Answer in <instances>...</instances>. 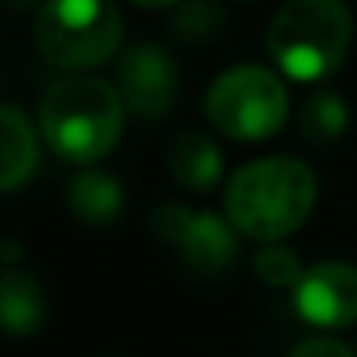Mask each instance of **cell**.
<instances>
[{
  "label": "cell",
  "instance_id": "obj_9",
  "mask_svg": "<svg viewBox=\"0 0 357 357\" xmlns=\"http://www.w3.org/2000/svg\"><path fill=\"white\" fill-rule=\"evenodd\" d=\"M38 163V139L28 115L14 105H0V191H10L31 177Z\"/></svg>",
  "mask_w": 357,
  "mask_h": 357
},
{
  "label": "cell",
  "instance_id": "obj_7",
  "mask_svg": "<svg viewBox=\"0 0 357 357\" xmlns=\"http://www.w3.org/2000/svg\"><path fill=\"white\" fill-rule=\"evenodd\" d=\"M295 309L312 326H351L357 323V267L326 260L309 267L295 284Z\"/></svg>",
  "mask_w": 357,
  "mask_h": 357
},
{
  "label": "cell",
  "instance_id": "obj_10",
  "mask_svg": "<svg viewBox=\"0 0 357 357\" xmlns=\"http://www.w3.org/2000/svg\"><path fill=\"white\" fill-rule=\"evenodd\" d=\"M167 167H170L174 181L184 184L188 191H208L222 177V153L208 135L184 132L174 139V146L167 153Z\"/></svg>",
  "mask_w": 357,
  "mask_h": 357
},
{
  "label": "cell",
  "instance_id": "obj_2",
  "mask_svg": "<svg viewBox=\"0 0 357 357\" xmlns=\"http://www.w3.org/2000/svg\"><path fill=\"white\" fill-rule=\"evenodd\" d=\"M42 139L70 163H94L115 149L125 125L121 94L98 77H66L52 84L38 108Z\"/></svg>",
  "mask_w": 357,
  "mask_h": 357
},
{
  "label": "cell",
  "instance_id": "obj_16",
  "mask_svg": "<svg viewBox=\"0 0 357 357\" xmlns=\"http://www.w3.org/2000/svg\"><path fill=\"white\" fill-rule=\"evenodd\" d=\"M291 357H354V354H351L347 344H340L333 337H312V340H302Z\"/></svg>",
  "mask_w": 357,
  "mask_h": 357
},
{
  "label": "cell",
  "instance_id": "obj_3",
  "mask_svg": "<svg viewBox=\"0 0 357 357\" xmlns=\"http://www.w3.org/2000/svg\"><path fill=\"white\" fill-rule=\"evenodd\" d=\"M354 35V17L344 0H288L271 28L267 49L291 80H326L340 70Z\"/></svg>",
  "mask_w": 357,
  "mask_h": 357
},
{
  "label": "cell",
  "instance_id": "obj_1",
  "mask_svg": "<svg viewBox=\"0 0 357 357\" xmlns=\"http://www.w3.org/2000/svg\"><path fill=\"white\" fill-rule=\"evenodd\" d=\"M316 208V174L295 156H264L233 174L226 212L236 233L260 243L291 236Z\"/></svg>",
  "mask_w": 357,
  "mask_h": 357
},
{
  "label": "cell",
  "instance_id": "obj_6",
  "mask_svg": "<svg viewBox=\"0 0 357 357\" xmlns=\"http://www.w3.org/2000/svg\"><path fill=\"white\" fill-rule=\"evenodd\" d=\"M156 236L181 250L184 264L205 274H219L236 257V226L212 212H195L184 205H160L153 215Z\"/></svg>",
  "mask_w": 357,
  "mask_h": 357
},
{
  "label": "cell",
  "instance_id": "obj_8",
  "mask_svg": "<svg viewBox=\"0 0 357 357\" xmlns=\"http://www.w3.org/2000/svg\"><path fill=\"white\" fill-rule=\"evenodd\" d=\"M121 101L142 119H163L177 101V66L160 45H135L119 63Z\"/></svg>",
  "mask_w": 357,
  "mask_h": 357
},
{
  "label": "cell",
  "instance_id": "obj_5",
  "mask_svg": "<svg viewBox=\"0 0 357 357\" xmlns=\"http://www.w3.org/2000/svg\"><path fill=\"white\" fill-rule=\"evenodd\" d=\"M205 115L236 142H260L281 132L288 119V91L281 77L264 66H233L212 84Z\"/></svg>",
  "mask_w": 357,
  "mask_h": 357
},
{
  "label": "cell",
  "instance_id": "obj_13",
  "mask_svg": "<svg viewBox=\"0 0 357 357\" xmlns=\"http://www.w3.org/2000/svg\"><path fill=\"white\" fill-rule=\"evenodd\" d=\"M298 128L309 146H333L347 132V101L337 98L333 91H316L302 105Z\"/></svg>",
  "mask_w": 357,
  "mask_h": 357
},
{
  "label": "cell",
  "instance_id": "obj_14",
  "mask_svg": "<svg viewBox=\"0 0 357 357\" xmlns=\"http://www.w3.org/2000/svg\"><path fill=\"white\" fill-rule=\"evenodd\" d=\"M253 271L260 274V281H267L271 288H291L298 284V278L305 274L298 264V253L288 246H267L253 257Z\"/></svg>",
  "mask_w": 357,
  "mask_h": 357
},
{
  "label": "cell",
  "instance_id": "obj_17",
  "mask_svg": "<svg viewBox=\"0 0 357 357\" xmlns=\"http://www.w3.org/2000/svg\"><path fill=\"white\" fill-rule=\"evenodd\" d=\"M132 3H139V7H174L181 0H132Z\"/></svg>",
  "mask_w": 357,
  "mask_h": 357
},
{
  "label": "cell",
  "instance_id": "obj_15",
  "mask_svg": "<svg viewBox=\"0 0 357 357\" xmlns=\"http://www.w3.org/2000/svg\"><path fill=\"white\" fill-rule=\"evenodd\" d=\"M219 24H222V10L215 7V0H195V3L181 7L177 10V21H174L177 35L188 38V42L212 38L219 31Z\"/></svg>",
  "mask_w": 357,
  "mask_h": 357
},
{
  "label": "cell",
  "instance_id": "obj_12",
  "mask_svg": "<svg viewBox=\"0 0 357 357\" xmlns=\"http://www.w3.org/2000/svg\"><path fill=\"white\" fill-rule=\"evenodd\" d=\"M70 208L80 222L87 226H108L125 205V195H121V184L105 174V170H80L73 181H70Z\"/></svg>",
  "mask_w": 357,
  "mask_h": 357
},
{
  "label": "cell",
  "instance_id": "obj_11",
  "mask_svg": "<svg viewBox=\"0 0 357 357\" xmlns=\"http://www.w3.org/2000/svg\"><path fill=\"white\" fill-rule=\"evenodd\" d=\"M45 319V295L24 271L0 274V330L10 337H31Z\"/></svg>",
  "mask_w": 357,
  "mask_h": 357
},
{
  "label": "cell",
  "instance_id": "obj_4",
  "mask_svg": "<svg viewBox=\"0 0 357 357\" xmlns=\"http://www.w3.org/2000/svg\"><path fill=\"white\" fill-rule=\"evenodd\" d=\"M121 14L112 0H45L35 17L38 52L63 70H91L115 56Z\"/></svg>",
  "mask_w": 357,
  "mask_h": 357
}]
</instances>
